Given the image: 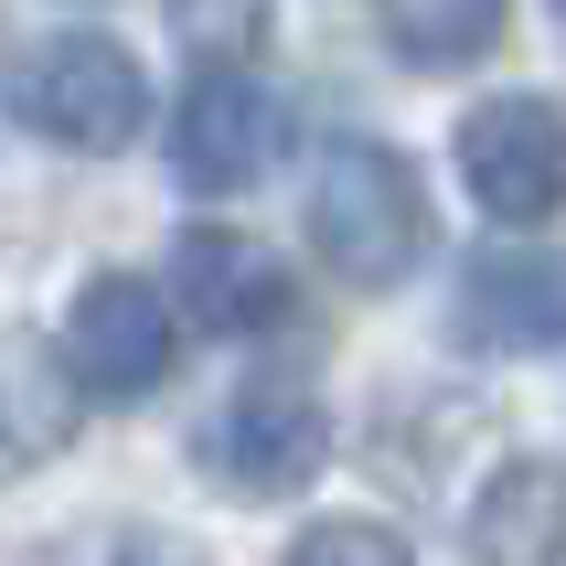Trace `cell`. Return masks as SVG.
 Wrapping results in <instances>:
<instances>
[{
	"label": "cell",
	"mask_w": 566,
	"mask_h": 566,
	"mask_svg": "<svg viewBox=\"0 0 566 566\" xmlns=\"http://www.w3.org/2000/svg\"><path fill=\"white\" fill-rule=\"evenodd\" d=\"M428 247V182L385 139H332L311 160V256L343 289H396Z\"/></svg>",
	"instance_id": "cell-1"
},
{
	"label": "cell",
	"mask_w": 566,
	"mask_h": 566,
	"mask_svg": "<svg viewBox=\"0 0 566 566\" xmlns=\"http://www.w3.org/2000/svg\"><path fill=\"white\" fill-rule=\"evenodd\" d=\"M64 364H75L86 396H150V385H171V364H182V300L128 279V268H96L64 300Z\"/></svg>",
	"instance_id": "cell-3"
},
{
	"label": "cell",
	"mask_w": 566,
	"mask_h": 566,
	"mask_svg": "<svg viewBox=\"0 0 566 566\" xmlns=\"http://www.w3.org/2000/svg\"><path fill=\"white\" fill-rule=\"evenodd\" d=\"M171 11V43L203 64H256V43H268V0H160Z\"/></svg>",
	"instance_id": "cell-12"
},
{
	"label": "cell",
	"mask_w": 566,
	"mask_h": 566,
	"mask_svg": "<svg viewBox=\"0 0 566 566\" xmlns=\"http://www.w3.org/2000/svg\"><path fill=\"white\" fill-rule=\"evenodd\" d=\"M385 32L407 64H471L481 43H503V0H385Z\"/></svg>",
	"instance_id": "cell-11"
},
{
	"label": "cell",
	"mask_w": 566,
	"mask_h": 566,
	"mask_svg": "<svg viewBox=\"0 0 566 566\" xmlns=\"http://www.w3.org/2000/svg\"><path fill=\"white\" fill-rule=\"evenodd\" d=\"M171 300H182L192 332L256 343V332L289 321V256L256 247V235H235V224H192L182 247H171Z\"/></svg>",
	"instance_id": "cell-6"
},
{
	"label": "cell",
	"mask_w": 566,
	"mask_h": 566,
	"mask_svg": "<svg viewBox=\"0 0 566 566\" xmlns=\"http://www.w3.org/2000/svg\"><path fill=\"white\" fill-rule=\"evenodd\" d=\"M460 182L492 224H545L566 214V107L556 96H481L460 118Z\"/></svg>",
	"instance_id": "cell-4"
},
{
	"label": "cell",
	"mask_w": 566,
	"mask_h": 566,
	"mask_svg": "<svg viewBox=\"0 0 566 566\" xmlns=\"http://www.w3.org/2000/svg\"><path fill=\"white\" fill-rule=\"evenodd\" d=\"M471 556H492V566L566 556V471H545V460H503V471L481 481V503H471Z\"/></svg>",
	"instance_id": "cell-10"
},
{
	"label": "cell",
	"mask_w": 566,
	"mask_h": 566,
	"mask_svg": "<svg viewBox=\"0 0 566 566\" xmlns=\"http://www.w3.org/2000/svg\"><path fill=\"white\" fill-rule=\"evenodd\" d=\"M289 556H300V566H311V556H375V566H407V535H396V524H311Z\"/></svg>",
	"instance_id": "cell-13"
},
{
	"label": "cell",
	"mask_w": 566,
	"mask_h": 566,
	"mask_svg": "<svg viewBox=\"0 0 566 566\" xmlns=\"http://www.w3.org/2000/svg\"><path fill=\"white\" fill-rule=\"evenodd\" d=\"M150 118V75L107 43V32H54L11 64V128L54 139V150H128Z\"/></svg>",
	"instance_id": "cell-2"
},
{
	"label": "cell",
	"mask_w": 566,
	"mask_h": 566,
	"mask_svg": "<svg viewBox=\"0 0 566 566\" xmlns=\"http://www.w3.org/2000/svg\"><path fill=\"white\" fill-rule=\"evenodd\" d=\"M75 364L54 343H32V332H0V481L43 471L64 439H75Z\"/></svg>",
	"instance_id": "cell-9"
},
{
	"label": "cell",
	"mask_w": 566,
	"mask_h": 566,
	"mask_svg": "<svg viewBox=\"0 0 566 566\" xmlns=\"http://www.w3.org/2000/svg\"><path fill=\"white\" fill-rule=\"evenodd\" d=\"M289 150V107L279 86H256L247 64H203L182 96V118H171V160H182L192 192H247L268 182Z\"/></svg>",
	"instance_id": "cell-5"
},
{
	"label": "cell",
	"mask_w": 566,
	"mask_h": 566,
	"mask_svg": "<svg viewBox=\"0 0 566 566\" xmlns=\"http://www.w3.org/2000/svg\"><path fill=\"white\" fill-rule=\"evenodd\" d=\"M192 449H203V471H224L235 492L268 503V492H300V481L321 471L332 417H321L311 396H289V385H247V396H235V407H224Z\"/></svg>",
	"instance_id": "cell-7"
},
{
	"label": "cell",
	"mask_w": 566,
	"mask_h": 566,
	"mask_svg": "<svg viewBox=\"0 0 566 566\" xmlns=\"http://www.w3.org/2000/svg\"><path fill=\"white\" fill-rule=\"evenodd\" d=\"M556 11H566V0H556Z\"/></svg>",
	"instance_id": "cell-14"
},
{
	"label": "cell",
	"mask_w": 566,
	"mask_h": 566,
	"mask_svg": "<svg viewBox=\"0 0 566 566\" xmlns=\"http://www.w3.org/2000/svg\"><path fill=\"white\" fill-rule=\"evenodd\" d=\"M460 332L492 353H566V247H503L460 279Z\"/></svg>",
	"instance_id": "cell-8"
}]
</instances>
